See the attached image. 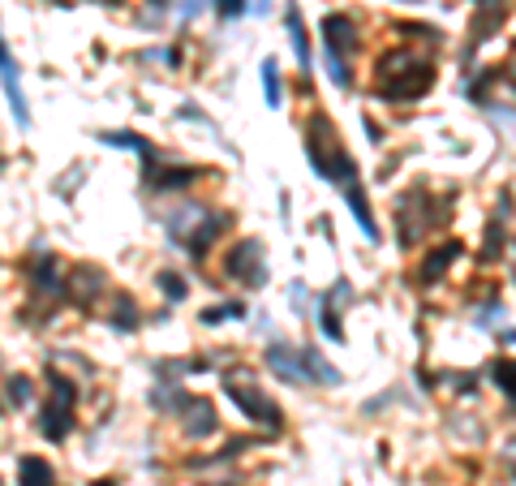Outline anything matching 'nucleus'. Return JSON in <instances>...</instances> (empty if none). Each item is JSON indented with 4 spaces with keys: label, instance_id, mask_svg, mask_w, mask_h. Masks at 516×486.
<instances>
[{
    "label": "nucleus",
    "instance_id": "f257e3e1",
    "mask_svg": "<svg viewBox=\"0 0 516 486\" xmlns=\"http://www.w3.org/2000/svg\"><path fill=\"white\" fill-rule=\"evenodd\" d=\"M5 91H9V104H13L17 125H26V104H22V91H17V69H13V56H9V52H5Z\"/></svg>",
    "mask_w": 516,
    "mask_h": 486
},
{
    "label": "nucleus",
    "instance_id": "f03ea898",
    "mask_svg": "<svg viewBox=\"0 0 516 486\" xmlns=\"http://www.w3.org/2000/svg\"><path fill=\"white\" fill-rule=\"evenodd\" d=\"M22 486H52V469L43 465V460H22Z\"/></svg>",
    "mask_w": 516,
    "mask_h": 486
},
{
    "label": "nucleus",
    "instance_id": "7ed1b4c3",
    "mask_svg": "<svg viewBox=\"0 0 516 486\" xmlns=\"http://www.w3.org/2000/svg\"><path fill=\"white\" fill-rule=\"evenodd\" d=\"M263 86H267V104H280V82H276V65H263Z\"/></svg>",
    "mask_w": 516,
    "mask_h": 486
},
{
    "label": "nucleus",
    "instance_id": "20e7f679",
    "mask_svg": "<svg viewBox=\"0 0 516 486\" xmlns=\"http://www.w3.org/2000/svg\"><path fill=\"white\" fill-rule=\"evenodd\" d=\"M288 31H292V47H297V56L306 65V39H302V17L297 13H288Z\"/></svg>",
    "mask_w": 516,
    "mask_h": 486
},
{
    "label": "nucleus",
    "instance_id": "39448f33",
    "mask_svg": "<svg viewBox=\"0 0 516 486\" xmlns=\"http://www.w3.org/2000/svg\"><path fill=\"white\" fill-rule=\"evenodd\" d=\"M219 9H224V13L233 17V13H241V0H219Z\"/></svg>",
    "mask_w": 516,
    "mask_h": 486
}]
</instances>
